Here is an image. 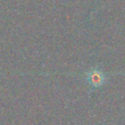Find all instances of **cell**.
I'll use <instances>...</instances> for the list:
<instances>
[{
    "label": "cell",
    "mask_w": 125,
    "mask_h": 125,
    "mask_svg": "<svg viewBox=\"0 0 125 125\" xmlns=\"http://www.w3.org/2000/svg\"><path fill=\"white\" fill-rule=\"evenodd\" d=\"M85 80L93 89H98L104 85L106 81L105 74L98 67H92L85 73Z\"/></svg>",
    "instance_id": "cell-1"
}]
</instances>
